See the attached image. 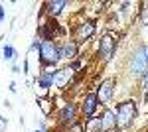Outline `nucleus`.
Segmentation results:
<instances>
[{
    "instance_id": "1",
    "label": "nucleus",
    "mask_w": 148,
    "mask_h": 132,
    "mask_svg": "<svg viewBox=\"0 0 148 132\" xmlns=\"http://www.w3.org/2000/svg\"><path fill=\"white\" fill-rule=\"evenodd\" d=\"M134 114H136V107L132 101H126L123 105H119V116H116L119 126H123V128L130 126V122L134 120Z\"/></svg>"
},
{
    "instance_id": "2",
    "label": "nucleus",
    "mask_w": 148,
    "mask_h": 132,
    "mask_svg": "<svg viewBox=\"0 0 148 132\" xmlns=\"http://www.w3.org/2000/svg\"><path fill=\"white\" fill-rule=\"evenodd\" d=\"M40 55H42V63L44 65H53L59 59V51L53 45V42H44L40 45Z\"/></svg>"
},
{
    "instance_id": "3",
    "label": "nucleus",
    "mask_w": 148,
    "mask_h": 132,
    "mask_svg": "<svg viewBox=\"0 0 148 132\" xmlns=\"http://www.w3.org/2000/svg\"><path fill=\"white\" fill-rule=\"evenodd\" d=\"M148 67V49L146 47H140L136 53L132 55V71L140 75V73H144V69Z\"/></svg>"
},
{
    "instance_id": "4",
    "label": "nucleus",
    "mask_w": 148,
    "mask_h": 132,
    "mask_svg": "<svg viewBox=\"0 0 148 132\" xmlns=\"http://www.w3.org/2000/svg\"><path fill=\"white\" fill-rule=\"evenodd\" d=\"M99 49H101V55L105 59H111L114 53V40L111 36H105L101 38V45H99Z\"/></svg>"
},
{
    "instance_id": "5",
    "label": "nucleus",
    "mask_w": 148,
    "mask_h": 132,
    "mask_svg": "<svg viewBox=\"0 0 148 132\" xmlns=\"http://www.w3.org/2000/svg\"><path fill=\"white\" fill-rule=\"evenodd\" d=\"M111 95H113V81H105L101 87H99L97 99L101 101V103H109L111 101Z\"/></svg>"
},
{
    "instance_id": "6",
    "label": "nucleus",
    "mask_w": 148,
    "mask_h": 132,
    "mask_svg": "<svg viewBox=\"0 0 148 132\" xmlns=\"http://www.w3.org/2000/svg\"><path fill=\"white\" fill-rule=\"evenodd\" d=\"M114 126H116V118H114V114L111 112V110H107V112L103 114L99 128H101V132H107V130H113Z\"/></svg>"
},
{
    "instance_id": "7",
    "label": "nucleus",
    "mask_w": 148,
    "mask_h": 132,
    "mask_svg": "<svg viewBox=\"0 0 148 132\" xmlns=\"http://www.w3.org/2000/svg\"><path fill=\"white\" fill-rule=\"evenodd\" d=\"M97 95H87L85 101H83V114L85 116H91L93 112H95V107H97Z\"/></svg>"
},
{
    "instance_id": "8",
    "label": "nucleus",
    "mask_w": 148,
    "mask_h": 132,
    "mask_svg": "<svg viewBox=\"0 0 148 132\" xmlns=\"http://www.w3.org/2000/svg\"><path fill=\"white\" fill-rule=\"evenodd\" d=\"M59 55H61V57H65V59L75 57V55H77V44H75V42H69V44H65L63 47H61Z\"/></svg>"
},
{
    "instance_id": "9",
    "label": "nucleus",
    "mask_w": 148,
    "mask_h": 132,
    "mask_svg": "<svg viewBox=\"0 0 148 132\" xmlns=\"http://www.w3.org/2000/svg\"><path fill=\"white\" fill-rule=\"evenodd\" d=\"M93 32H95V26H93L91 22H85V24H81V26H79L77 36H79V40H85V38L93 36Z\"/></svg>"
},
{
    "instance_id": "10",
    "label": "nucleus",
    "mask_w": 148,
    "mask_h": 132,
    "mask_svg": "<svg viewBox=\"0 0 148 132\" xmlns=\"http://www.w3.org/2000/svg\"><path fill=\"white\" fill-rule=\"evenodd\" d=\"M65 4H67V2H63V0H56V2H49V4H47V10H49V14H53V16H56V14H59V12L65 8Z\"/></svg>"
},
{
    "instance_id": "11",
    "label": "nucleus",
    "mask_w": 148,
    "mask_h": 132,
    "mask_svg": "<svg viewBox=\"0 0 148 132\" xmlns=\"http://www.w3.org/2000/svg\"><path fill=\"white\" fill-rule=\"evenodd\" d=\"M73 114H75V105H67L65 109L61 110V120L63 122H69L73 118Z\"/></svg>"
},
{
    "instance_id": "12",
    "label": "nucleus",
    "mask_w": 148,
    "mask_h": 132,
    "mask_svg": "<svg viewBox=\"0 0 148 132\" xmlns=\"http://www.w3.org/2000/svg\"><path fill=\"white\" fill-rule=\"evenodd\" d=\"M56 79V73H47V75H44V77L40 79V87H44V89H47L49 87V83Z\"/></svg>"
},
{
    "instance_id": "13",
    "label": "nucleus",
    "mask_w": 148,
    "mask_h": 132,
    "mask_svg": "<svg viewBox=\"0 0 148 132\" xmlns=\"http://www.w3.org/2000/svg\"><path fill=\"white\" fill-rule=\"evenodd\" d=\"M38 103H40V107H42V110H44V114H49V112H51V105H49L47 99H40Z\"/></svg>"
},
{
    "instance_id": "14",
    "label": "nucleus",
    "mask_w": 148,
    "mask_h": 132,
    "mask_svg": "<svg viewBox=\"0 0 148 132\" xmlns=\"http://www.w3.org/2000/svg\"><path fill=\"white\" fill-rule=\"evenodd\" d=\"M67 75H69V69H61V71H59V75H56L57 85H63V83H65V79H67Z\"/></svg>"
},
{
    "instance_id": "15",
    "label": "nucleus",
    "mask_w": 148,
    "mask_h": 132,
    "mask_svg": "<svg viewBox=\"0 0 148 132\" xmlns=\"http://www.w3.org/2000/svg\"><path fill=\"white\" fill-rule=\"evenodd\" d=\"M4 57H6V59H14V57H16V51H14V47L6 45V47H4Z\"/></svg>"
},
{
    "instance_id": "16",
    "label": "nucleus",
    "mask_w": 148,
    "mask_h": 132,
    "mask_svg": "<svg viewBox=\"0 0 148 132\" xmlns=\"http://www.w3.org/2000/svg\"><path fill=\"white\" fill-rule=\"evenodd\" d=\"M142 24H148V4L142 6Z\"/></svg>"
},
{
    "instance_id": "17",
    "label": "nucleus",
    "mask_w": 148,
    "mask_h": 132,
    "mask_svg": "<svg viewBox=\"0 0 148 132\" xmlns=\"http://www.w3.org/2000/svg\"><path fill=\"white\" fill-rule=\"evenodd\" d=\"M144 89H146V93H148V73H146V77H144Z\"/></svg>"
},
{
    "instance_id": "18",
    "label": "nucleus",
    "mask_w": 148,
    "mask_h": 132,
    "mask_svg": "<svg viewBox=\"0 0 148 132\" xmlns=\"http://www.w3.org/2000/svg\"><path fill=\"white\" fill-rule=\"evenodd\" d=\"M0 20H4V8L0 6Z\"/></svg>"
},
{
    "instance_id": "19",
    "label": "nucleus",
    "mask_w": 148,
    "mask_h": 132,
    "mask_svg": "<svg viewBox=\"0 0 148 132\" xmlns=\"http://www.w3.org/2000/svg\"><path fill=\"white\" fill-rule=\"evenodd\" d=\"M73 132H81V126H77V124H75V126H73Z\"/></svg>"
},
{
    "instance_id": "20",
    "label": "nucleus",
    "mask_w": 148,
    "mask_h": 132,
    "mask_svg": "<svg viewBox=\"0 0 148 132\" xmlns=\"http://www.w3.org/2000/svg\"><path fill=\"white\" fill-rule=\"evenodd\" d=\"M36 132H42V130H36Z\"/></svg>"
}]
</instances>
